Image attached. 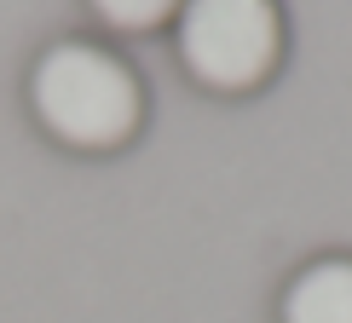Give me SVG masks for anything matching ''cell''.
<instances>
[{
  "mask_svg": "<svg viewBox=\"0 0 352 323\" xmlns=\"http://www.w3.org/2000/svg\"><path fill=\"white\" fill-rule=\"evenodd\" d=\"M23 110L64 156L104 162L144 139L151 87L122 47L98 35H58L23 69Z\"/></svg>",
  "mask_w": 352,
  "mask_h": 323,
  "instance_id": "obj_1",
  "label": "cell"
},
{
  "mask_svg": "<svg viewBox=\"0 0 352 323\" xmlns=\"http://www.w3.org/2000/svg\"><path fill=\"white\" fill-rule=\"evenodd\" d=\"M168 35L185 81L208 98H254L289 64L283 0H185Z\"/></svg>",
  "mask_w": 352,
  "mask_h": 323,
  "instance_id": "obj_2",
  "label": "cell"
},
{
  "mask_svg": "<svg viewBox=\"0 0 352 323\" xmlns=\"http://www.w3.org/2000/svg\"><path fill=\"white\" fill-rule=\"evenodd\" d=\"M277 323H352V254L329 248L295 266L277 289Z\"/></svg>",
  "mask_w": 352,
  "mask_h": 323,
  "instance_id": "obj_3",
  "label": "cell"
},
{
  "mask_svg": "<svg viewBox=\"0 0 352 323\" xmlns=\"http://www.w3.org/2000/svg\"><path fill=\"white\" fill-rule=\"evenodd\" d=\"M87 12L98 18V29L104 35H162V29H173V18H179L185 0H81Z\"/></svg>",
  "mask_w": 352,
  "mask_h": 323,
  "instance_id": "obj_4",
  "label": "cell"
}]
</instances>
